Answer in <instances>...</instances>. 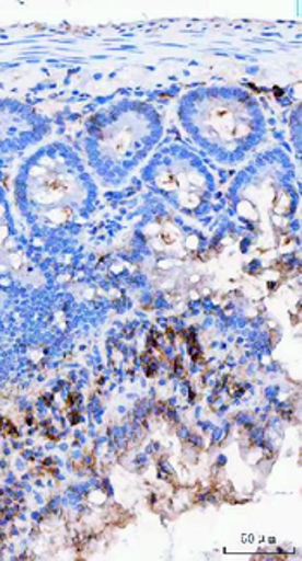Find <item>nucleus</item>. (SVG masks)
Here are the masks:
<instances>
[{
  "mask_svg": "<svg viewBox=\"0 0 302 561\" xmlns=\"http://www.w3.org/2000/svg\"><path fill=\"white\" fill-rule=\"evenodd\" d=\"M188 116L200 142L220 149H237L249 142L257 131V119L249 102L232 94H209L194 102Z\"/></svg>",
  "mask_w": 302,
  "mask_h": 561,
  "instance_id": "f257e3e1",
  "label": "nucleus"
},
{
  "mask_svg": "<svg viewBox=\"0 0 302 561\" xmlns=\"http://www.w3.org/2000/svg\"><path fill=\"white\" fill-rule=\"evenodd\" d=\"M154 118L143 114L139 107L121 111L107 119L95 135V144L113 156L115 161H133L155 139Z\"/></svg>",
  "mask_w": 302,
  "mask_h": 561,
  "instance_id": "f03ea898",
  "label": "nucleus"
}]
</instances>
